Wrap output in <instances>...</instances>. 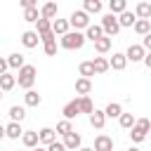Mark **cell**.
I'll return each mask as SVG.
<instances>
[{"instance_id":"obj_1","label":"cell","mask_w":151,"mask_h":151,"mask_svg":"<svg viewBox=\"0 0 151 151\" xmlns=\"http://www.w3.org/2000/svg\"><path fill=\"white\" fill-rule=\"evenodd\" d=\"M35 66H31V64H26L21 71H19V76H17V85L21 87V90H33V85H35Z\"/></svg>"},{"instance_id":"obj_2","label":"cell","mask_w":151,"mask_h":151,"mask_svg":"<svg viewBox=\"0 0 151 151\" xmlns=\"http://www.w3.org/2000/svg\"><path fill=\"white\" fill-rule=\"evenodd\" d=\"M85 33H80V31H68L64 38H61V47L64 50H80L83 45H85Z\"/></svg>"},{"instance_id":"obj_3","label":"cell","mask_w":151,"mask_h":151,"mask_svg":"<svg viewBox=\"0 0 151 151\" xmlns=\"http://www.w3.org/2000/svg\"><path fill=\"white\" fill-rule=\"evenodd\" d=\"M68 21H71L73 31H87V28L92 26V24H90V14H87L85 9H76V12H71Z\"/></svg>"},{"instance_id":"obj_4","label":"cell","mask_w":151,"mask_h":151,"mask_svg":"<svg viewBox=\"0 0 151 151\" xmlns=\"http://www.w3.org/2000/svg\"><path fill=\"white\" fill-rule=\"evenodd\" d=\"M101 28H104V35H109V38H113V35H118V31H120V21H118V17L116 14H104L101 17Z\"/></svg>"},{"instance_id":"obj_5","label":"cell","mask_w":151,"mask_h":151,"mask_svg":"<svg viewBox=\"0 0 151 151\" xmlns=\"http://www.w3.org/2000/svg\"><path fill=\"white\" fill-rule=\"evenodd\" d=\"M125 57H127V61L137 64V61H144L146 50H144V45H130V47H127V52H125Z\"/></svg>"},{"instance_id":"obj_6","label":"cell","mask_w":151,"mask_h":151,"mask_svg":"<svg viewBox=\"0 0 151 151\" xmlns=\"http://www.w3.org/2000/svg\"><path fill=\"white\" fill-rule=\"evenodd\" d=\"M38 42H42V38H40L35 31H24V33H21V45H24L26 50L38 47Z\"/></svg>"},{"instance_id":"obj_7","label":"cell","mask_w":151,"mask_h":151,"mask_svg":"<svg viewBox=\"0 0 151 151\" xmlns=\"http://www.w3.org/2000/svg\"><path fill=\"white\" fill-rule=\"evenodd\" d=\"M61 113H64V118H66V120H73V118H78V116L83 113V111H80V104H78V99H71L68 104H64Z\"/></svg>"},{"instance_id":"obj_8","label":"cell","mask_w":151,"mask_h":151,"mask_svg":"<svg viewBox=\"0 0 151 151\" xmlns=\"http://www.w3.org/2000/svg\"><path fill=\"white\" fill-rule=\"evenodd\" d=\"M64 146H66L68 151H80V149H83V137H80L78 132H71V134L64 137Z\"/></svg>"},{"instance_id":"obj_9","label":"cell","mask_w":151,"mask_h":151,"mask_svg":"<svg viewBox=\"0 0 151 151\" xmlns=\"http://www.w3.org/2000/svg\"><path fill=\"white\" fill-rule=\"evenodd\" d=\"M94 151H113V139L109 134H97L94 137Z\"/></svg>"},{"instance_id":"obj_10","label":"cell","mask_w":151,"mask_h":151,"mask_svg":"<svg viewBox=\"0 0 151 151\" xmlns=\"http://www.w3.org/2000/svg\"><path fill=\"white\" fill-rule=\"evenodd\" d=\"M2 132H5L7 139H19V137H24L26 130H21V123H7V125L2 127Z\"/></svg>"},{"instance_id":"obj_11","label":"cell","mask_w":151,"mask_h":151,"mask_svg":"<svg viewBox=\"0 0 151 151\" xmlns=\"http://www.w3.org/2000/svg\"><path fill=\"white\" fill-rule=\"evenodd\" d=\"M57 14H59L57 2H45V5L40 7V17H42V19H47V21H54V19H57Z\"/></svg>"},{"instance_id":"obj_12","label":"cell","mask_w":151,"mask_h":151,"mask_svg":"<svg viewBox=\"0 0 151 151\" xmlns=\"http://www.w3.org/2000/svg\"><path fill=\"white\" fill-rule=\"evenodd\" d=\"M21 142H24V146L26 149H35V146H40V134L38 132H33V130H26L24 132V137H21Z\"/></svg>"},{"instance_id":"obj_13","label":"cell","mask_w":151,"mask_h":151,"mask_svg":"<svg viewBox=\"0 0 151 151\" xmlns=\"http://www.w3.org/2000/svg\"><path fill=\"white\" fill-rule=\"evenodd\" d=\"M52 31H54V35H66L68 31H71V21L68 19H54L52 21Z\"/></svg>"},{"instance_id":"obj_14","label":"cell","mask_w":151,"mask_h":151,"mask_svg":"<svg viewBox=\"0 0 151 151\" xmlns=\"http://www.w3.org/2000/svg\"><path fill=\"white\" fill-rule=\"evenodd\" d=\"M38 134H40V144H45V146H50L52 142H57V130L54 127H40Z\"/></svg>"},{"instance_id":"obj_15","label":"cell","mask_w":151,"mask_h":151,"mask_svg":"<svg viewBox=\"0 0 151 151\" xmlns=\"http://www.w3.org/2000/svg\"><path fill=\"white\" fill-rule=\"evenodd\" d=\"M109 64H111L113 71H123V68L127 66V57H125L123 52H113V57L109 59Z\"/></svg>"},{"instance_id":"obj_16","label":"cell","mask_w":151,"mask_h":151,"mask_svg":"<svg viewBox=\"0 0 151 151\" xmlns=\"http://www.w3.org/2000/svg\"><path fill=\"white\" fill-rule=\"evenodd\" d=\"M90 125H92L94 130H101V127L106 125V111H99V109H94V113L90 116Z\"/></svg>"},{"instance_id":"obj_17","label":"cell","mask_w":151,"mask_h":151,"mask_svg":"<svg viewBox=\"0 0 151 151\" xmlns=\"http://www.w3.org/2000/svg\"><path fill=\"white\" fill-rule=\"evenodd\" d=\"M118 21H120V28H134V24H137V14L134 12H123L120 17H118Z\"/></svg>"},{"instance_id":"obj_18","label":"cell","mask_w":151,"mask_h":151,"mask_svg":"<svg viewBox=\"0 0 151 151\" xmlns=\"http://www.w3.org/2000/svg\"><path fill=\"white\" fill-rule=\"evenodd\" d=\"M90 90H92V80L90 78H78L76 80V92L80 97H90Z\"/></svg>"},{"instance_id":"obj_19","label":"cell","mask_w":151,"mask_h":151,"mask_svg":"<svg viewBox=\"0 0 151 151\" xmlns=\"http://www.w3.org/2000/svg\"><path fill=\"white\" fill-rule=\"evenodd\" d=\"M85 38L92 40V42H97L99 38H104V28H101V24H92V26L85 31Z\"/></svg>"},{"instance_id":"obj_20","label":"cell","mask_w":151,"mask_h":151,"mask_svg":"<svg viewBox=\"0 0 151 151\" xmlns=\"http://www.w3.org/2000/svg\"><path fill=\"white\" fill-rule=\"evenodd\" d=\"M134 33L146 38V35L151 33V19H137V24H134Z\"/></svg>"},{"instance_id":"obj_21","label":"cell","mask_w":151,"mask_h":151,"mask_svg":"<svg viewBox=\"0 0 151 151\" xmlns=\"http://www.w3.org/2000/svg\"><path fill=\"white\" fill-rule=\"evenodd\" d=\"M92 64H94V73H97V76H101V73H106V71L111 68L109 59H104V57H94V59H92Z\"/></svg>"},{"instance_id":"obj_22","label":"cell","mask_w":151,"mask_h":151,"mask_svg":"<svg viewBox=\"0 0 151 151\" xmlns=\"http://www.w3.org/2000/svg\"><path fill=\"white\" fill-rule=\"evenodd\" d=\"M14 85H17V76H12V73L0 76V90H2V92H9Z\"/></svg>"},{"instance_id":"obj_23","label":"cell","mask_w":151,"mask_h":151,"mask_svg":"<svg viewBox=\"0 0 151 151\" xmlns=\"http://www.w3.org/2000/svg\"><path fill=\"white\" fill-rule=\"evenodd\" d=\"M134 14L137 19H151V2H137Z\"/></svg>"},{"instance_id":"obj_24","label":"cell","mask_w":151,"mask_h":151,"mask_svg":"<svg viewBox=\"0 0 151 151\" xmlns=\"http://www.w3.org/2000/svg\"><path fill=\"white\" fill-rule=\"evenodd\" d=\"M109 9H111V14L120 17L123 12H127V2H125V0H111V2H109Z\"/></svg>"},{"instance_id":"obj_25","label":"cell","mask_w":151,"mask_h":151,"mask_svg":"<svg viewBox=\"0 0 151 151\" xmlns=\"http://www.w3.org/2000/svg\"><path fill=\"white\" fill-rule=\"evenodd\" d=\"M7 61H9V68H19V71L26 66V59H24V54H19V52L9 54V57H7Z\"/></svg>"},{"instance_id":"obj_26","label":"cell","mask_w":151,"mask_h":151,"mask_svg":"<svg viewBox=\"0 0 151 151\" xmlns=\"http://www.w3.org/2000/svg\"><path fill=\"white\" fill-rule=\"evenodd\" d=\"M24 101H26V106H40V104H42V97H40L35 90H28V92L24 94Z\"/></svg>"},{"instance_id":"obj_27","label":"cell","mask_w":151,"mask_h":151,"mask_svg":"<svg viewBox=\"0 0 151 151\" xmlns=\"http://www.w3.org/2000/svg\"><path fill=\"white\" fill-rule=\"evenodd\" d=\"M9 118H12V123H21L24 118H26V109L24 106H9Z\"/></svg>"},{"instance_id":"obj_28","label":"cell","mask_w":151,"mask_h":151,"mask_svg":"<svg viewBox=\"0 0 151 151\" xmlns=\"http://www.w3.org/2000/svg\"><path fill=\"white\" fill-rule=\"evenodd\" d=\"M101 7H104V5H101L99 0H85V2H83V9H85L87 14H99Z\"/></svg>"},{"instance_id":"obj_29","label":"cell","mask_w":151,"mask_h":151,"mask_svg":"<svg viewBox=\"0 0 151 151\" xmlns=\"http://www.w3.org/2000/svg\"><path fill=\"white\" fill-rule=\"evenodd\" d=\"M104 111H106V118H120V116H123V106H120L118 101H111Z\"/></svg>"},{"instance_id":"obj_30","label":"cell","mask_w":151,"mask_h":151,"mask_svg":"<svg viewBox=\"0 0 151 151\" xmlns=\"http://www.w3.org/2000/svg\"><path fill=\"white\" fill-rule=\"evenodd\" d=\"M118 123H120V127H123V130H132V127L137 125V118H134L132 113H123V116L118 118Z\"/></svg>"},{"instance_id":"obj_31","label":"cell","mask_w":151,"mask_h":151,"mask_svg":"<svg viewBox=\"0 0 151 151\" xmlns=\"http://www.w3.org/2000/svg\"><path fill=\"white\" fill-rule=\"evenodd\" d=\"M42 17H40V9L38 7H33V9H24V21H28V24H38Z\"/></svg>"},{"instance_id":"obj_32","label":"cell","mask_w":151,"mask_h":151,"mask_svg":"<svg viewBox=\"0 0 151 151\" xmlns=\"http://www.w3.org/2000/svg\"><path fill=\"white\" fill-rule=\"evenodd\" d=\"M35 33L42 38V35H47V33H52V21H47V19H40L38 24H35Z\"/></svg>"},{"instance_id":"obj_33","label":"cell","mask_w":151,"mask_h":151,"mask_svg":"<svg viewBox=\"0 0 151 151\" xmlns=\"http://www.w3.org/2000/svg\"><path fill=\"white\" fill-rule=\"evenodd\" d=\"M94 50H97L99 54H106V52L111 50V38H109V35H104V38H99V40L94 42Z\"/></svg>"},{"instance_id":"obj_34","label":"cell","mask_w":151,"mask_h":151,"mask_svg":"<svg viewBox=\"0 0 151 151\" xmlns=\"http://www.w3.org/2000/svg\"><path fill=\"white\" fill-rule=\"evenodd\" d=\"M78 73H80V78H92L94 76V64L92 61H83L78 66Z\"/></svg>"},{"instance_id":"obj_35","label":"cell","mask_w":151,"mask_h":151,"mask_svg":"<svg viewBox=\"0 0 151 151\" xmlns=\"http://www.w3.org/2000/svg\"><path fill=\"white\" fill-rule=\"evenodd\" d=\"M78 104H80V111H83V113H87V116L94 113V104H92L90 97H78Z\"/></svg>"},{"instance_id":"obj_36","label":"cell","mask_w":151,"mask_h":151,"mask_svg":"<svg viewBox=\"0 0 151 151\" xmlns=\"http://www.w3.org/2000/svg\"><path fill=\"white\" fill-rule=\"evenodd\" d=\"M57 132H59L61 137H66V134H71V132H76V130H73L71 120H66V118H64V120H59V123H57Z\"/></svg>"},{"instance_id":"obj_37","label":"cell","mask_w":151,"mask_h":151,"mask_svg":"<svg viewBox=\"0 0 151 151\" xmlns=\"http://www.w3.org/2000/svg\"><path fill=\"white\" fill-rule=\"evenodd\" d=\"M146 134H149V132H144V130H139L137 125H134V127L130 130V139H132L134 144H142V142L146 139Z\"/></svg>"},{"instance_id":"obj_38","label":"cell","mask_w":151,"mask_h":151,"mask_svg":"<svg viewBox=\"0 0 151 151\" xmlns=\"http://www.w3.org/2000/svg\"><path fill=\"white\" fill-rule=\"evenodd\" d=\"M42 50L47 57H54L57 54V40H50V42H42Z\"/></svg>"},{"instance_id":"obj_39","label":"cell","mask_w":151,"mask_h":151,"mask_svg":"<svg viewBox=\"0 0 151 151\" xmlns=\"http://www.w3.org/2000/svg\"><path fill=\"white\" fill-rule=\"evenodd\" d=\"M137 127L144 132H151V120L149 118H137Z\"/></svg>"},{"instance_id":"obj_40","label":"cell","mask_w":151,"mask_h":151,"mask_svg":"<svg viewBox=\"0 0 151 151\" xmlns=\"http://www.w3.org/2000/svg\"><path fill=\"white\" fill-rule=\"evenodd\" d=\"M47 151H68V149L64 146V142H52V144L47 146Z\"/></svg>"},{"instance_id":"obj_41","label":"cell","mask_w":151,"mask_h":151,"mask_svg":"<svg viewBox=\"0 0 151 151\" xmlns=\"http://www.w3.org/2000/svg\"><path fill=\"white\" fill-rule=\"evenodd\" d=\"M19 5H21L24 9H33V7H38V2H35V0H19Z\"/></svg>"},{"instance_id":"obj_42","label":"cell","mask_w":151,"mask_h":151,"mask_svg":"<svg viewBox=\"0 0 151 151\" xmlns=\"http://www.w3.org/2000/svg\"><path fill=\"white\" fill-rule=\"evenodd\" d=\"M142 45H144V50H146V52H151V33H149V35L142 40Z\"/></svg>"},{"instance_id":"obj_43","label":"cell","mask_w":151,"mask_h":151,"mask_svg":"<svg viewBox=\"0 0 151 151\" xmlns=\"http://www.w3.org/2000/svg\"><path fill=\"white\" fill-rule=\"evenodd\" d=\"M144 66L151 68V52H146V57H144Z\"/></svg>"},{"instance_id":"obj_44","label":"cell","mask_w":151,"mask_h":151,"mask_svg":"<svg viewBox=\"0 0 151 151\" xmlns=\"http://www.w3.org/2000/svg\"><path fill=\"white\" fill-rule=\"evenodd\" d=\"M80 151H94V149H92V146H83Z\"/></svg>"},{"instance_id":"obj_45","label":"cell","mask_w":151,"mask_h":151,"mask_svg":"<svg viewBox=\"0 0 151 151\" xmlns=\"http://www.w3.org/2000/svg\"><path fill=\"white\" fill-rule=\"evenodd\" d=\"M33 151H47V149H45V146H35Z\"/></svg>"},{"instance_id":"obj_46","label":"cell","mask_w":151,"mask_h":151,"mask_svg":"<svg viewBox=\"0 0 151 151\" xmlns=\"http://www.w3.org/2000/svg\"><path fill=\"white\" fill-rule=\"evenodd\" d=\"M127 151H139V149H137V146H130V149H127Z\"/></svg>"},{"instance_id":"obj_47","label":"cell","mask_w":151,"mask_h":151,"mask_svg":"<svg viewBox=\"0 0 151 151\" xmlns=\"http://www.w3.org/2000/svg\"><path fill=\"white\" fill-rule=\"evenodd\" d=\"M149 134H151V132H149Z\"/></svg>"}]
</instances>
